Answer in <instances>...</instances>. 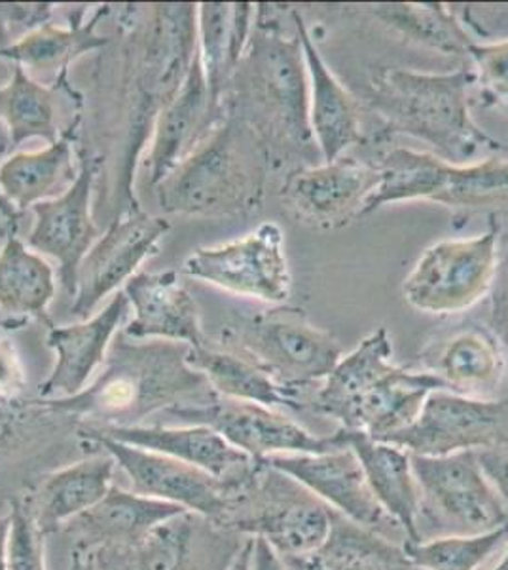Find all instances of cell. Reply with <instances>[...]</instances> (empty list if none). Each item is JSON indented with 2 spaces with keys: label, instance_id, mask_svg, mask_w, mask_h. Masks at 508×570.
<instances>
[{
  "label": "cell",
  "instance_id": "6da1fadb",
  "mask_svg": "<svg viewBox=\"0 0 508 570\" xmlns=\"http://www.w3.org/2000/svg\"><path fill=\"white\" fill-rule=\"evenodd\" d=\"M470 66L424 72L378 67L367 86V107L380 118L384 136H408L431 147L451 164H470L484 153L507 155L508 145L488 136L470 115Z\"/></svg>",
  "mask_w": 508,
  "mask_h": 570
},
{
  "label": "cell",
  "instance_id": "7a4b0ae2",
  "mask_svg": "<svg viewBox=\"0 0 508 570\" xmlns=\"http://www.w3.org/2000/svg\"><path fill=\"white\" fill-rule=\"evenodd\" d=\"M188 352L187 344L118 338L101 375L80 394L39 402L58 415L77 416L84 426H139L156 413L212 394L190 367Z\"/></svg>",
  "mask_w": 508,
  "mask_h": 570
},
{
  "label": "cell",
  "instance_id": "3957f363",
  "mask_svg": "<svg viewBox=\"0 0 508 570\" xmlns=\"http://www.w3.org/2000/svg\"><path fill=\"white\" fill-rule=\"evenodd\" d=\"M243 94L249 115L239 117L270 145L297 164V169L321 164L309 126V80L302 42L297 31L285 37L270 7L258 4L255 29L232 82Z\"/></svg>",
  "mask_w": 508,
  "mask_h": 570
},
{
  "label": "cell",
  "instance_id": "277c9868",
  "mask_svg": "<svg viewBox=\"0 0 508 570\" xmlns=\"http://www.w3.org/2000/svg\"><path fill=\"white\" fill-rule=\"evenodd\" d=\"M270 153L239 117L222 118L211 134L156 187L161 212L238 215L260 208Z\"/></svg>",
  "mask_w": 508,
  "mask_h": 570
},
{
  "label": "cell",
  "instance_id": "5b68a950",
  "mask_svg": "<svg viewBox=\"0 0 508 570\" xmlns=\"http://www.w3.org/2000/svg\"><path fill=\"white\" fill-rule=\"evenodd\" d=\"M378 185L362 215L387 204L427 200L454 209L508 208V156L451 164L427 150L392 147L373 164Z\"/></svg>",
  "mask_w": 508,
  "mask_h": 570
},
{
  "label": "cell",
  "instance_id": "8992f818",
  "mask_svg": "<svg viewBox=\"0 0 508 570\" xmlns=\"http://www.w3.org/2000/svg\"><path fill=\"white\" fill-rule=\"evenodd\" d=\"M335 512L306 487L262 462L233 494L217 525L241 538H260L281 559L316 553L329 537Z\"/></svg>",
  "mask_w": 508,
  "mask_h": 570
},
{
  "label": "cell",
  "instance_id": "52a82bcc",
  "mask_svg": "<svg viewBox=\"0 0 508 570\" xmlns=\"http://www.w3.org/2000/svg\"><path fill=\"white\" fill-rule=\"evenodd\" d=\"M219 348L249 360L287 389L311 394L343 356L329 331L309 322L295 306L241 316L220 330Z\"/></svg>",
  "mask_w": 508,
  "mask_h": 570
},
{
  "label": "cell",
  "instance_id": "ba28073f",
  "mask_svg": "<svg viewBox=\"0 0 508 570\" xmlns=\"http://www.w3.org/2000/svg\"><path fill=\"white\" fill-rule=\"evenodd\" d=\"M501 233L499 217L491 214L482 234L427 247L402 284L406 303L432 316H456L477 306L496 279Z\"/></svg>",
  "mask_w": 508,
  "mask_h": 570
},
{
  "label": "cell",
  "instance_id": "9c48e42d",
  "mask_svg": "<svg viewBox=\"0 0 508 570\" xmlns=\"http://www.w3.org/2000/svg\"><path fill=\"white\" fill-rule=\"evenodd\" d=\"M421 510L419 537L480 534L507 525L508 513L478 453L416 456Z\"/></svg>",
  "mask_w": 508,
  "mask_h": 570
},
{
  "label": "cell",
  "instance_id": "30bf717a",
  "mask_svg": "<svg viewBox=\"0 0 508 570\" xmlns=\"http://www.w3.org/2000/svg\"><path fill=\"white\" fill-rule=\"evenodd\" d=\"M168 415L177 424H201L217 430L233 448L262 462L281 454L329 453L348 448L346 430L335 434L317 435L283 411L258 403L236 402L222 395H207L198 402L169 409Z\"/></svg>",
  "mask_w": 508,
  "mask_h": 570
},
{
  "label": "cell",
  "instance_id": "8fae6325",
  "mask_svg": "<svg viewBox=\"0 0 508 570\" xmlns=\"http://www.w3.org/2000/svg\"><path fill=\"white\" fill-rule=\"evenodd\" d=\"M182 274L273 306L285 305L292 292L283 228L273 220L238 240L196 249L185 261Z\"/></svg>",
  "mask_w": 508,
  "mask_h": 570
},
{
  "label": "cell",
  "instance_id": "7c38bea8",
  "mask_svg": "<svg viewBox=\"0 0 508 570\" xmlns=\"http://www.w3.org/2000/svg\"><path fill=\"white\" fill-rule=\"evenodd\" d=\"M384 441L416 456L508 449V397L484 400L437 390L410 426Z\"/></svg>",
  "mask_w": 508,
  "mask_h": 570
},
{
  "label": "cell",
  "instance_id": "4fadbf2b",
  "mask_svg": "<svg viewBox=\"0 0 508 570\" xmlns=\"http://www.w3.org/2000/svg\"><path fill=\"white\" fill-rule=\"evenodd\" d=\"M247 540L187 512L133 544L96 551L93 559L96 570H228Z\"/></svg>",
  "mask_w": 508,
  "mask_h": 570
},
{
  "label": "cell",
  "instance_id": "5bb4252c",
  "mask_svg": "<svg viewBox=\"0 0 508 570\" xmlns=\"http://www.w3.org/2000/svg\"><path fill=\"white\" fill-rule=\"evenodd\" d=\"M82 440L110 454L129 480V489L142 497L168 502L188 513L219 523L225 518L232 491L209 473L166 454L128 445L104 435L78 432Z\"/></svg>",
  "mask_w": 508,
  "mask_h": 570
},
{
  "label": "cell",
  "instance_id": "9a60e30c",
  "mask_svg": "<svg viewBox=\"0 0 508 570\" xmlns=\"http://www.w3.org/2000/svg\"><path fill=\"white\" fill-rule=\"evenodd\" d=\"M168 233V219L145 212H129L114 220L80 263L72 318H91L103 298L120 292L139 266L158 253L161 238Z\"/></svg>",
  "mask_w": 508,
  "mask_h": 570
},
{
  "label": "cell",
  "instance_id": "2e32d148",
  "mask_svg": "<svg viewBox=\"0 0 508 570\" xmlns=\"http://www.w3.org/2000/svg\"><path fill=\"white\" fill-rule=\"evenodd\" d=\"M262 462L298 481L341 518L405 544V532L378 504L351 449L317 454H281Z\"/></svg>",
  "mask_w": 508,
  "mask_h": 570
},
{
  "label": "cell",
  "instance_id": "e0dca14e",
  "mask_svg": "<svg viewBox=\"0 0 508 570\" xmlns=\"http://www.w3.org/2000/svg\"><path fill=\"white\" fill-rule=\"evenodd\" d=\"M78 432L122 441L128 445L166 454L188 466L209 473L233 494L255 478L262 462L233 448L230 441L201 424H139V426H84Z\"/></svg>",
  "mask_w": 508,
  "mask_h": 570
},
{
  "label": "cell",
  "instance_id": "ac0fdd59",
  "mask_svg": "<svg viewBox=\"0 0 508 570\" xmlns=\"http://www.w3.org/2000/svg\"><path fill=\"white\" fill-rule=\"evenodd\" d=\"M96 181V163L82 155L78 177L63 195L32 206L31 230L27 234V246L59 263V282L64 293L74 297L80 263L99 238L91 217V195Z\"/></svg>",
  "mask_w": 508,
  "mask_h": 570
},
{
  "label": "cell",
  "instance_id": "d6986e66",
  "mask_svg": "<svg viewBox=\"0 0 508 570\" xmlns=\"http://www.w3.org/2000/svg\"><path fill=\"white\" fill-rule=\"evenodd\" d=\"M378 185L373 164L353 156L290 171L283 185L289 208L313 227L332 230L362 217L368 196Z\"/></svg>",
  "mask_w": 508,
  "mask_h": 570
},
{
  "label": "cell",
  "instance_id": "ffe728a7",
  "mask_svg": "<svg viewBox=\"0 0 508 570\" xmlns=\"http://www.w3.org/2000/svg\"><path fill=\"white\" fill-rule=\"evenodd\" d=\"M414 367L437 376L446 390L469 397H501L507 357L489 327L461 325L446 331L419 352Z\"/></svg>",
  "mask_w": 508,
  "mask_h": 570
},
{
  "label": "cell",
  "instance_id": "44dd1931",
  "mask_svg": "<svg viewBox=\"0 0 508 570\" xmlns=\"http://www.w3.org/2000/svg\"><path fill=\"white\" fill-rule=\"evenodd\" d=\"M220 120L222 104L212 98L200 53L196 50L182 85L156 118L155 136L147 158L150 185L158 187L185 158L198 149V145Z\"/></svg>",
  "mask_w": 508,
  "mask_h": 570
},
{
  "label": "cell",
  "instance_id": "7402d4cb",
  "mask_svg": "<svg viewBox=\"0 0 508 570\" xmlns=\"http://www.w3.org/2000/svg\"><path fill=\"white\" fill-rule=\"evenodd\" d=\"M126 293H114L103 311L78 324L52 327L46 343L56 352L52 373L40 384L39 400H61L80 394L107 362L112 338L128 318Z\"/></svg>",
  "mask_w": 508,
  "mask_h": 570
},
{
  "label": "cell",
  "instance_id": "603a6c76",
  "mask_svg": "<svg viewBox=\"0 0 508 570\" xmlns=\"http://www.w3.org/2000/svg\"><path fill=\"white\" fill-rule=\"evenodd\" d=\"M309 80V126L322 163H335L365 142L359 99L341 85L319 52L302 13L292 12Z\"/></svg>",
  "mask_w": 508,
  "mask_h": 570
},
{
  "label": "cell",
  "instance_id": "cb8c5ba5",
  "mask_svg": "<svg viewBox=\"0 0 508 570\" xmlns=\"http://www.w3.org/2000/svg\"><path fill=\"white\" fill-rule=\"evenodd\" d=\"M122 292L129 311H133L123 337L187 344L190 348L207 344L196 298L180 282L179 273H137Z\"/></svg>",
  "mask_w": 508,
  "mask_h": 570
},
{
  "label": "cell",
  "instance_id": "d4e9b609",
  "mask_svg": "<svg viewBox=\"0 0 508 570\" xmlns=\"http://www.w3.org/2000/svg\"><path fill=\"white\" fill-rule=\"evenodd\" d=\"M180 513L187 512L168 502L114 485L99 504L71 521L61 532L74 540V550L96 553L107 548L133 544Z\"/></svg>",
  "mask_w": 508,
  "mask_h": 570
},
{
  "label": "cell",
  "instance_id": "484cf974",
  "mask_svg": "<svg viewBox=\"0 0 508 570\" xmlns=\"http://www.w3.org/2000/svg\"><path fill=\"white\" fill-rule=\"evenodd\" d=\"M346 441L357 456L378 504L402 529L406 542H419L421 497L414 473L412 454L399 445L372 440L360 432L346 430Z\"/></svg>",
  "mask_w": 508,
  "mask_h": 570
},
{
  "label": "cell",
  "instance_id": "4316f807",
  "mask_svg": "<svg viewBox=\"0 0 508 570\" xmlns=\"http://www.w3.org/2000/svg\"><path fill=\"white\" fill-rule=\"evenodd\" d=\"M117 470L114 459L101 451L50 473L32 499L27 500L40 532L44 537L61 532L71 521L99 504L117 485Z\"/></svg>",
  "mask_w": 508,
  "mask_h": 570
},
{
  "label": "cell",
  "instance_id": "83f0119b",
  "mask_svg": "<svg viewBox=\"0 0 508 570\" xmlns=\"http://www.w3.org/2000/svg\"><path fill=\"white\" fill-rule=\"evenodd\" d=\"M437 390H446L437 376L414 365H397L355 403L340 428L367 434L372 440H387L410 426L421 413L427 397Z\"/></svg>",
  "mask_w": 508,
  "mask_h": 570
},
{
  "label": "cell",
  "instance_id": "f1b7e54d",
  "mask_svg": "<svg viewBox=\"0 0 508 570\" xmlns=\"http://www.w3.org/2000/svg\"><path fill=\"white\" fill-rule=\"evenodd\" d=\"M78 120L80 118L44 149L16 153L0 164V193L10 209H32L40 202L58 198L71 187L78 177L72 155Z\"/></svg>",
  "mask_w": 508,
  "mask_h": 570
},
{
  "label": "cell",
  "instance_id": "f546056e",
  "mask_svg": "<svg viewBox=\"0 0 508 570\" xmlns=\"http://www.w3.org/2000/svg\"><path fill=\"white\" fill-rule=\"evenodd\" d=\"M188 363L215 394L236 402L258 403L277 411L308 409L311 394L287 389L245 357L207 343L188 352Z\"/></svg>",
  "mask_w": 508,
  "mask_h": 570
},
{
  "label": "cell",
  "instance_id": "4dcf8cb0",
  "mask_svg": "<svg viewBox=\"0 0 508 570\" xmlns=\"http://www.w3.org/2000/svg\"><path fill=\"white\" fill-rule=\"evenodd\" d=\"M395 367L391 338L381 325L362 338L353 351L340 357L319 389L313 390L308 409L341 426L355 403Z\"/></svg>",
  "mask_w": 508,
  "mask_h": 570
},
{
  "label": "cell",
  "instance_id": "1f68e13d",
  "mask_svg": "<svg viewBox=\"0 0 508 570\" xmlns=\"http://www.w3.org/2000/svg\"><path fill=\"white\" fill-rule=\"evenodd\" d=\"M257 7L241 2H201L198 4V53L212 98L222 96L238 71L239 61L252 35Z\"/></svg>",
  "mask_w": 508,
  "mask_h": 570
},
{
  "label": "cell",
  "instance_id": "d6a6232c",
  "mask_svg": "<svg viewBox=\"0 0 508 570\" xmlns=\"http://www.w3.org/2000/svg\"><path fill=\"white\" fill-rule=\"evenodd\" d=\"M289 570H421L406 556L405 544L332 515L329 537L302 559H283Z\"/></svg>",
  "mask_w": 508,
  "mask_h": 570
},
{
  "label": "cell",
  "instance_id": "836d02e7",
  "mask_svg": "<svg viewBox=\"0 0 508 570\" xmlns=\"http://www.w3.org/2000/svg\"><path fill=\"white\" fill-rule=\"evenodd\" d=\"M90 21H74V26L56 27L52 23L34 29L7 50H0V58L10 59L32 78L50 77L61 82L72 61L80 56L103 48L109 39L97 33L101 13Z\"/></svg>",
  "mask_w": 508,
  "mask_h": 570
},
{
  "label": "cell",
  "instance_id": "e575fe53",
  "mask_svg": "<svg viewBox=\"0 0 508 570\" xmlns=\"http://www.w3.org/2000/svg\"><path fill=\"white\" fill-rule=\"evenodd\" d=\"M56 297V273L42 255L10 234L0 249V312L16 322L42 316Z\"/></svg>",
  "mask_w": 508,
  "mask_h": 570
},
{
  "label": "cell",
  "instance_id": "d590c367",
  "mask_svg": "<svg viewBox=\"0 0 508 570\" xmlns=\"http://www.w3.org/2000/svg\"><path fill=\"white\" fill-rule=\"evenodd\" d=\"M370 12L384 26L391 27L392 31L402 35L410 42L431 48L435 52L450 58H467L470 46L475 45L461 20H457L456 13L446 4L391 2L376 4L370 8Z\"/></svg>",
  "mask_w": 508,
  "mask_h": 570
},
{
  "label": "cell",
  "instance_id": "8d00e7d4",
  "mask_svg": "<svg viewBox=\"0 0 508 570\" xmlns=\"http://www.w3.org/2000/svg\"><path fill=\"white\" fill-rule=\"evenodd\" d=\"M0 118L7 124L12 147L37 137L52 142L61 136L52 88L18 66H13L12 77L0 88Z\"/></svg>",
  "mask_w": 508,
  "mask_h": 570
},
{
  "label": "cell",
  "instance_id": "74e56055",
  "mask_svg": "<svg viewBox=\"0 0 508 570\" xmlns=\"http://www.w3.org/2000/svg\"><path fill=\"white\" fill-rule=\"evenodd\" d=\"M507 544L508 523L480 534H445L405 542V551L421 570H480Z\"/></svg>",
  "mask_w": 508,
  "mask_h": 570
},
{
  "label": "cell",
  "instance_id": "f35d334b",
  "mask_svg": "<svg viewBox=\"0 0 508 570\" xmlns=\"http://www.w3.org/2000/svg\"><path fill=\"white\" fill-rule=\"evenodd\" d=\"M470 67L477 77L484 105L501 107L508 112V39L469 48Z\"/></svg>",
  "mask_w": 508,
  "mask_h": 570
},
{
  "label": "cell",
  "instance_id": "ab89813d",
  "mask_svg": "<svg viewBox=\"0 0 508 570\" xmlns=\"http://www.w3.org/2000/svg\"><path fill=\"white\" fill-rule=\"evenodd\" d=\"M8 513H10L8 570H48L46 569V537L34 523L27 500H13Z\"/></svg>",
  "mask_w": 508,
  "mask_h": 570
},
{
  "label": "cell",
  "instance_id": "60d3db41",
  "mask_svg": "<svg viewBox=\"0 0 508 570\" xmlns=\"http://www.w3.org/2000/svg\"><path fill=\"white\" fill-rule=\"evenodd\" d=\"M52 12V4L0 2V50H7L27 33L46 26Z\"/></svg>",
  "mask_w": 508,
  "mask_h": 570
},
{
  "label": "cell",
  "instance_id": "b9f144b4",
  "mask_svg": "<svg viewBox=\"0 0 508 570\" xmlns=\"http://www.w3.org/2000/svg\"><path fill=\"white\" fill-rule=\"evenodd\" d=\"M489 330L501 344L505 357H507L508 371V228L501 233L499 265H497L496 279L491 285V292H489ZM502 395L508 397V390Z\"/></svg>",
  "mask_w": 508,
  "mask_h": 570
},
{
  "label": "cell",
  "instance_id": "7bdbcfd3",
  "mask_svg": "<svg viewBox=\"0 0 508 570\" xmlns=\"http://www.w3.org/2000/svg\"><path fill=\"white\" fill-rule=\"evenodd\" d=\"M44 407L37 400H0V456L16 448L26 435L27 422L42 415Z\"/></svg>",
  "mask_w": 508,
  "mask_h": 570
},
{
  "label": "cell",
  "instance_id": "ee69618b",
  "mask_svg": "<svg viewBox=\"0 0 508 570\" xmlns=\"http://www.w3.org/2000/svg\"><path fill=\"white\" fill-rule=\"evenodd\" d=\"M26 370L12 343L0 338V400H20L26 390Z\"/></svg>",
  "mask_w": 508,
  "mask_h": 570
},
{
  "label": "cell",
  "instance_id": "f6af8a7d",
  "mask_svg": "<svg viewBox=\"0 0 508 570\" xmlns=\"http://www.w3.org/2000/svg\"><path fill=\"white\" fill-rule=\"evenodd\" d=\"M478 459H480L484 472L501 497L502 504H505V510L508 513V449L484 451V453H478Z\"/></svg>",
  "mask_w": 508,
  "mask_h": 570
},
{
  "label": "cell",
  "instance_id": "bcb514c9",
  "mask_svg": "<svg viewBox=\"0 0 508 570\" xmlns=\"http://www.w3.org/2000/svg\"><path fill=\"white\" fill-rule=\"evenodd\" d=\"M251 570H287L285 569L283 559L277 556L276 551L271 550L270 544L260 540V538H252V563Z\"/></svg>",
  "mask_w": 508,
  "mask_h": 570
},
{
  "label": "cell",
  "instance_id": "7dc6e473",
  "mask_svg": "<svg viewBox=\"0 0 508 570\" xmlns=\"http://www.w3.org/2000/svg\"><path fill=\"white\" fill-rule=\"evenodd\" d=\"M252 563V538H249L241 550L238 551V556L233 558L232 564L228 567V570H251Z\"/></svg>",
  "mask_w": 508,
  "mask_h": 570
},
{
  "label": "cell",
  "instance_id": "c3c4849f",
  "mask_svg": "<svg viewBox=\"0 0 508 570\" xmlns=\"http://www.w3.org/2000/svg\"><path fill=\"white\" fill-rule=\"evenodd\" d=\"M8 532H10V513L0 518V570H8Z\"/></svg>",
  "mask_w": 508,
  "mask_h": 570
},
{
  "label": "cell",
  "instance_id": "681fc988",
  "mask_svg": "<svg viewBox=\"0 0 508 570\" xmlns=\"http://www.w3.org/2000/svg\"><path fill=\"white\" fill-rule=\"evenodd\" d=\"M69 570H96V559H93V553L72 550Z\"/></svg>",
  "mask_w": 508,
  "mask_h": 570
},
{
  "label": "cell",
  "instance_id": "f907efd6",
  "mask_svg": "<svg viewBox=\"0 0 508 570\" xmlns=\"http://www.w3.org/2000/svg\"><path fill=\"white\" fill-rule=\"evenodd\" d=\"M491 570H508V544L505 546V550L501 551V559L497 561L496 567Z\"/></svg>",
  "mask_w": 508,
  "mask_h": 570
},
{
  "label": "cell",
  "instance_id": "816d5d0a",
  "mask_svg": "<svg viewBox=\"0 0 508 570\" xmlns=\"http://www.w3.org/2000/svg\"><path fill=\"white\" fill-rule=\"evenodd\" d=\"M285 569H287V567H285ZM287 570H289V569H287Z\"/></svg>",
  "mask_w": 508,
  "mask_h": 570
}]
</instances>
